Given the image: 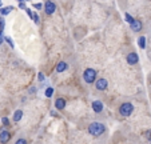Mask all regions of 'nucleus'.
<instances>
[{
    "label": "nucleus",
    "instance_id": "5701e85b",
    "mask_svg": "<svg viewBox=\"0 0 151 144\" xmlns=\"http://www.w3.org/2000/svg\"><path fill=\"white\" fill-rule=\"evenodd\" d=\"M37 79H39L40 82H43V80H44V75H43L42 72H39V74H37Z\"/></svg>",
    "mask_w": 151,
    "mask_h": 144
},
{
    "label": "nucleus",
    "instance_id": "a211bd4d",
    "mask_svg": "<svg viewBox=\"0 0 151 144\" xmlns=\"http://www.w3.org/2000/svg\"><path fill=\"white\" fill-rule=\"evenodd\" d=\"M1 123H3L4 127H8V125H9V119L8 117H3V119H1Z\"/></svg>",
    "mask_w": 151,
    "mask_h": 144
},
{
    "label": "nucleus",
    "instance_id": "423d86ee",
    "mask_svg": "<svg viewBox=\"0 0 151 144\" xmlns=\"http://www.w3.org/2000/svg\"><path fill=\"white\" fill-rule=\"evenodd\" d=\"M44 11H46L47 15H54V12L56 11V6H55L54 1H51V0H47L46 4H44Z\"/></svg>",
    "mask_w": 151,
    "mask_h": 144
},
{
    "label": "nucleus",
    "instance_id": "a878e982",
    "mask_svg": "<svg viewBox=\"0 0 151 144\" xmlns=\"http://www.w3.org/2000/svg\"><path fill=\"white\" fill-rule=\"evenodd\" d=\"M34 7L36 9H40V8H42V4H34Z\"/></svg>",
    "mask_w": 151,
    "mask_h": 144
},
{
    "label": "nucleus",
    "instance_id": "bb28decb",
    "mask_svg": "<svg viewBox=\"0 0 151 144\" xmlns=\"http://www.w3.org/2000/svg\"><path fill=\"white\" fill-rule=\"evenodd\" d=\"M1 4H3V3H1V0H0V7H1Z\"/></svg>",
    "mask_w": 151,
    "mask_h": 144
},
{
    "label": "nucleus",
    "instance_id": "7ed1b4c3",
    "mask_svg": "<svg viewBox=\"0 0 151 144\" xmlns=\"http://www.w3.org/2000/svg\"><path fill=\"white\" fill-rule=\"evenodd\" d=\"M132 112H134V105L131 104V103H123V104H120L119 107V113L120 116H123V117H128V116H131Z\"/></svg>",
    "mask_w": 151,
    "mask_h": 144
},
{
    "label": "nucleus",
    "instance_id": "cd10ccee",
    "mask_svg": "<svg viewBox=\"0 0 151 144\" xmlns=\"http://www.w3.org/2000/svg\"><path fill=\"white\" fill-rule=\"evenodd\" d=\"M150 144H151V143H150Z\"/></svg>",
    "mask_w": 151,
    "mask_h": 144
},
{
    "label": "nucleus",
    "instance_id": "393cba45",
    "mask_svg": "<svg viewBox=\"0 0 151 144\" xmlns=\"http://www.w3.org/2000/svg\"><path fill=\"white\" fill-rule=\"evenodd\" d=\"M145 135H146V138H147V139H150V140H151V130H148L147 132L145 133Z\"/></svg>",
    "mask_w": 151,
    "mask_h": 144
},
{
    "label": "nucleus",
    "instance_id": "dca6fc26",
    "mask_svg": "<svg viewBox=\"0 0 151 144\" xmlns=\"http://www.w3.org/2000/svg\"><path fill=\"white\" fill-rule=\"evenodd\" d=\"M52 93H54V88L48 87V88H47V91H46V96H47V97H51Z\"/></svg>",
    "mask_w": 151,
    "mask_h": 144
},
{
    "label": "nucleus",
    "instance_id": "2eb2a0df",
    "mask_svg": "<svg viewBox=\"0 0 151 144\" xmlns=\"http://www.w3.org/2000/svg\"><path fill=\"white\" fill-rule=\"evenodd\" d=\"M124 19H126V21H128V24H132V23H134V20H135L130 14H126L124 15Z\"/></svg>",
    "mask_w": 151,
    "mask_h": 144
},
{
    "label": "nucleus",
    "instance_id": "9b49d317",
    "mask_svg": "<svg viewBox=\"0 0 151 144\" xmlns=\"http://www.w3.org/2000/svg\"><path fill=\"white\" fill-rule=\"evenodd\" d=\"M130 27H131V29L134 32H139L140 29H142V23H140L139 20H134V23L130 24Z\"/></svg>",
    "mask_w": 151,
    "mask_h": 144
},
{
    "label": "nucleus",
    "instance_id": "f8f14e48",
    "mask_svg": "<svg viewBox=\"0 0 151 144\" xmlns=\"http://www.w3.org/2000/svg\"><path fill=\"white\" fill-rule=\"evenodd\" d=\"M23 117V111L22 110H16L14 113V122H20Z\"/></svg>",
    "mask_w": 151,
    "mask_h": 144
},
{
    "label": "nucleus",
    "instance_id": "f03ea898",
    "mask_svg": "<svg viewBox=\"0 0 151 144\" xmlns=\"http://www.w3.org/2000/svg\"><path fill=\"white\" fill-rule=\"evenodd\" d=\"M96 76H98V72L94 68H86L84 72H83V80L86 83H88V84L94 83L96 80Z\"/></svg>",
    "mask_w": 151,
    "mask_h": 144
},
{
    "label": "nucleus",
    "instance_id": "412c9836",
    "mask_svg": "<svg viewBox=\"0 0 151 144\" xmlns=\"http://www.w3.org/2000/svg\"><path fill=\"white\" fill-rule=\"evenodd\" d=\"M26 12H27V14H28V16L31 17V19H34V16H35V12H32L29 8H26Z\"/></svg>",
    "mask_w": 151,
    "mask_h": 144
},
{
    "label": "nucleus",
    "instance_id": "ddd939ff",
    "mask_svg": "<svg viewBox=\"0 0 151 144\" xmlns=\"http://www.w3.org/2000/svg\"><path fill=\"white\" fill-rule=\"evenodd\" d=\"M12 9H14V7H12V6H9V7H6V8H1V9H0V14L3 15V16H6V15H8L9 12L12 11Z\"/></svg>",
    "mask_w": 151,
    "mask_h": 144
},
{
    "label": "nucleus",
    "instance_id": "4468645a",
    "mask_svg": "<svg viewBox=\"0 0 151 144\" xmlns=\"http://www.w3.org/2000/svg\"><path fill=\"white\" fill-rule=\"evenodd\" d=\"M138 44H139V47L142 48V49H145L146 48V37L145 36H139V39H138Z\"/></svg>",
    "mask_w": 151,
    "mask_h": 144
},
{
    "label": "nucleus",
    "instance_id": "1a4fd4ad",
    "mask_svg": "<svg viewBox=\"0 0 151 144\" xmlns=\"http://www.w3.org/2000/svg\"><path fill=\"white\" fill-rule=\"evenodd\" d=\"M67 68H68V64H67L66 62H59V63L56 64V67H55V71L60 74V72H64Z\"/></svg>",
    "mask_w": 151,
    "mask_h": 144
},
{
    "label": "nucleus",
    "instance_id": "b1692460",
    "mask_svg": "<svg viewBox=\"0 0 151 144\" xmlns=\"http://www.w3.org/2000/svg\"><path fill=\"white\" fill-rule=\"evenodd\" d=\"M3 42H4V36H3V32L0 31V45L3 44Z\"/></svg>",
    "mask_w": 151,
    "mask_h": 144
},
{
    "label": "nucleus",
    "instance_id": "39448f33",
    "mask_svg": "<svg viewBox=\"0 0 151 144\" xmlns=\"http://www.w3.org/2000/svg\"><path fill=\"white\" fill-rule=\"evenodd\" d=\"M95 88H96L98 91H106L109 88V82H107V79L99 77V79L96 80V83H95Z\"/></svg>",
    "mask_w": 151,
    "mask_h": 144
},
{
    "label": "nucleus",
    "instance_id": "f257e3e1",
    "mask_svg": "<svg viewBox=\"0 0 151 144\" xmlns=\"http://www.w3.org/2000/svg\"><path fill=\"white\" fill-rule=\"evenodd\" d=\"M87 131H88V133H90L91 136H95V138H99V136H102L103 133L106 132V125L103 124V123L94 122V123H91V124L88 125Z\"/></svg>",
    "mask_w": 151,
    "mask_h": 144
},
{
    "label": "nucleus",
    "instance_id": "6e6552de",
    "mask_svg": "<svg viewBox=\"0 0 151 144\" xmlns=\"http://www.w3.org/2000/svg\"><path fill=\"white\" fill-rule=\"evenodd\" d=\"M92 110H94L95 113H100L103 111V104L102 102H99V100H95V102H92Z\"/></svg>",
    "mask_w": 151,
    "mask_h": 144
},
{
    "label": "nucleus",
    "instance_id": "0eeeda50",
    "mask_svg": "<svg viewBox=\"0 0 151 144\" xmlns=\"http://www.w3.org/2000/svg\"><path fill=\"white\" fill-rule=\"evenodd\" d=\"M127 63L130 65H135V64H138V62H139V56H138L135 52H131V54H128L127 55Z\"/></svg>",
    "mask_w": 151,
    "mask_h": 144
},
{
    "label": "nucleus",
    "instance_id": "aec40b11",
    "mask_svg": "<svg viewBox=\"0 0 151 144\" xmlns=\"http://www.w3.org/2000/svg\"><path fill=\"white\" fill-rule=\"evenodd\" d=\"M20 3H19V8L20 9H26L27 7H26V3H24V0H19Z\"/></svg>",
    "mask_w": 151,
    "mask_h": 144
},
{
    "label": "nucleus",
    "instance_id": "4be33fe9",
    "mask_svg": "<svg viewBox=\"0 0 151 144\" xmlns=\"http://www.w3.org/2000/svg\"><path fill=\"white\" fill-rule=\"evenodd\" d=\"M0 31L1 32L4 31V20L1 19V17H0Z\"/></svg>",
    "mask_w": 151,
    "mask_h": 144
},
{
    "label": "nucleus",
    "instance_id": "f3484780",
    "mask_svg": "<svg viewBox=\"0 0 151 144\" xmlns=\"http://www.w3.org/2000/svg\"><path fill=\"white\" fill-rule=\"evenodd\" d=\"M15 144H27V140L24 138H19L16 141H15Z\"/></svg>",
    "mask_w": 151,
    "mask_h": 144
},
{
    "label": "nucleus",
    "instance_id": "6ab92c4d",
    "mask_svg": "<svg viewBox=\"0 0 151 144\" xmlns=\"http://www.w3.org/2000/svg\"><path fill=\"white\" fill-rule=\"evenodd\" d=\"M4 42H7V43H8V44L11 45L12 48L15 47V45H14V42H12V39H11V37H4Z\"/></svg>",
    "mask_w": 151,
    "mask_h": 144
},
{
    "label": "nucleus",
    "instance_id": "20e7f679",
    "mask_svg": "<svg viewBox=\"0 0 151 144\" xmlns=\"http://www.w3.org/2000/svg\"><path fill=\"white\" fill-rule=\"evenodd\" d=\"M9 140H11V132L7 128H1L0 130V143L7 144Z\"/></svg>",
    "mask_w": 151,
    "mask_h": 144
},
{
    "label": "nucleus",
    "instance_id": "9d476101",
    "mask_svg": "<svg viewBox=\"0 0 151 144\" xmlns=\"http://www.w3.org/2000/svg\"><path fill=\"white\" fill-rule=\"evenodd\" d=\"M64 107H66V100L63 99V97H59V99H56V102H55V108L59 111L64 110Z\"/></svg>",
    "mask_w": 151,
    "mask_h": 144
}]
</instances>
